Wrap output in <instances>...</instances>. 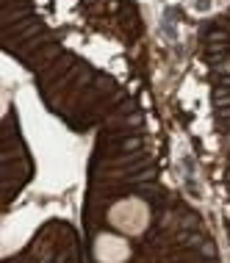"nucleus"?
I'll return each instance as SVG.
<instances>
[{
    "label": "nucleus",
    "instance_id": "nucleus-1",
    "mask_svg": "<svg viewBox=\"0 0 230 263\" xmlns=\"http://www.w3.org/2000/svg\"><path fill=\"white\" fill-rule=\"evenodd\" d=\"M109 222L122 236H141L150 224V205L139 197H125L109 208Z\"/></svg>",
    "mask_w": 230,
    "mask_h": 263
},
{
    "label": "nucleus",
    "instance_id": "nucleus-2",
    "mask_svg": "<svg viewBox=\"0 0 230 263\" xmlns=\"http://www.w3.org/2000/svg\"><path fill=\"white\" fill-rule=\"evenodd\" d=\"M92 252L97 263H125L131 258V244L125 236H117V233H100L92 244Z\"/></svg>",
    "mask_w": 230,
    "mask_h": 263
}]
</instances>
